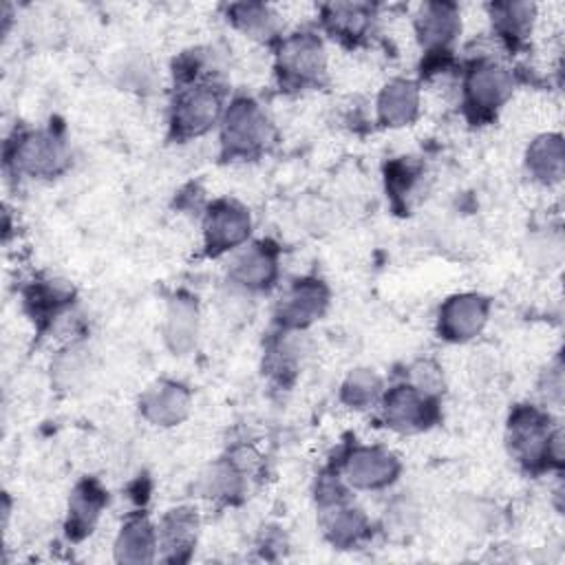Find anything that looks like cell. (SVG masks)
<instances>
[{"label": "cell", "instance_id": "cell-1", "mask_svg": "<svg viewBox=\"0 0 565 565\" xmlns=\"http://www.w3.org/2000/svg\"><path fill=\"white\" fill-rule=\"evenodd\" d=\"M271 139V124L252 97H236L221 117V146L227 157H254Z\"/></svg>", "mask_w": 565, "mask_h": 565}, {"label": "cell", "instance_id": "cell-2", "mask_svg": "<svg viewBox=\"0 0 565 565\" xmlns=\"http://www.w3.org/2000/svg\"><path fill=\"white\" fill-rule=\"evenodd\" d=\"M225 113L223 106V88L214 82L188 84L179 90L172 113L170 128L179 139H192L205 135L212 126L221 124Z\"/></svg>", "mask_w": 565, "mask_h": 565}, {"label": "cell", "instance_id": "cell-3", "mask_svg": "<svg viewBox=\"0 0 565 565\" xmlns=\"http://www.w3.org/2000/svg\"><path fill=\"white\" fill-rule=\"evenodd\" d=\"M556 428L550 417L534 406H519L512 411L505 426V444L521 466L539 468L550 463V441Z\"/></svg>", "mask_w": 565, "mask_h": 565}, {"label": "cell", "instance_id": "cell-4", "mask_svg": "<svg viewBox=\"0 0 565 565\" xmlns=\"http://www.w3.org/2000/svg\"><path fill=\"white\" fill-rule=\"evenodd\" d=\"M276 68L282 82L294 88L320 84L327 75V49L313 33H294L280 42Z\"/></svg>", "mask_w": 565, "mask_h": 565}, {"label": "cell", "instance_id": "cell-5", "mask_svg": "<svg viewBox=\"0 0 565 565\" xmlns=\"http://www.w3.org/2000/svg\"><path fill=\"white\" fill-rule=\"evenodd\" d=\"M68 150L64 139L53 130H31L15 139L11 148V163L18 172L29 177H55L64 170Z\"/></svg>", "mask_w": 565, "mask_h": 565}, {"label": "cell", "instance_id": "cell-6", "mask_svg": "<svg viewBox=\"0 0 565 565\" xmlns=\"http://www.w3.org/2000/svg\"><path fill=\"white\" fill-rule=\"evenodd\" d=\"M512 90V73L492 60H481L472 64L463 79L466 106L470 113L481 117L499 110L510 99Z\"/></svg>", "mask_w": 565, "mask_h": 565}, {"label": "cell", "instance_id": "cell-7", "mask_svg": "<svg viewBox=\"0 0 565 565\" xmlns=\"http://www.w3.org/2000/svg\"><path fill=\"white\" fill-rule=\"evenodd\" d=\"M252 218L249 212L230 199H221L210 205L203 218V243L207 254L218 256L223 252L236 249L249 236Z\"/></svg>", "mask_w": 565, "mask_h": 565}, {"label": "cell", "instance_id": "cell-8", "mask_svg": "<svg viewBox=\"0 0 565 565\" xmlns=\"http://www.w3.org/2000/svg\"><path fill=\"white\" fill-rule=\"evenodd\" d=\"M382 417L397 433L426 430L437 417L435 397L419 393L411 384L393 386L382 397Z\"/></svg>", "mask_w": 565, "mask_h": 565}, {"label": "cell", "instance_id": "cell-9", "mask_svg": "<svg viewBox=\"0 0 565 565\" xmlns=\"http://www.w3.org/2000/svg\"><path fill=\"white\" fill-rule=\"evenodd\" d=\"M399 461L377 446H358L344 459V477L358 490H380L395 481Z\"/></svg>", "mask_w": 565, "mask_h": 565}, {"label": "cell", "instance_id": "cell-10", "mask_svg": "<svg viewBox=\"0 0 565 565\" xmlns=\"http://www.w3.org/2000/svg\"><path fill=\"white\" fill-rule=\"evenodd\" d=\"M329 302L327 287L316 278L296 280L280 298L276 318L287 329H302L318 320Z\"/></svg>", "mask_w": 565, "mask_h": 565}, {"label": "cell", "instance_id": "cell-11", "mask_svg": "<svg viewBox=\"0 0 565 565\" xmlns=\"http://www.w3.org/2000/svg\"><path fill=\"white\" fill-rule=\"evenodd\" d=\"M488 320V300L479 294L450 296L439 309V333L450 342L475 338Z\"/></svg>", "mask_w": 565, "mask_h": 565}, {"label": "cell", "instance_id": "cell-12", "mask_svg": "<svg viewBox=\"0 0 565 565\" xmlns=\"http://www.w3.org/2000/svg\"><path fill=\"white\" fill-rule=\"evenodd\" d=\"M461 29V15L452 2H426L415 18V33L428 53H446Z\"/></svg>", "mask_w": 565, "mask_h": 565}, {"label": "cell", "instance_id": "cell-13", "mask_svg": "<svg viewBox=\"0 0 565 565\" xmlns=\"http://www.w3.org/2000/svg\"><path fill=\"white\" fill-rule=\"evenodd\" d=\"M139 408L141 415L154 426H177L190 413V393L179 382L159 380L141 395Z\"/></svg>", "mask_w": 565, "mask_h": 565}, {"label": "cell", "instance_id": "cell-14", "mask_svg": "<svg viewBox=\"0 0 565 565\" xmlns=\"http://www.w3.org/2000/svg\"><path fill=\"white\" fill-rule=\"evenodd\" d=\"M276 271H278L276 252L265 243H254L243 247L230 265L232 285L245 291H258L269 287L276 278Z\"/></svg>", "mask_w": 565, "mask_h": 565}, {"label": "cell", "instance_id": "cell-15", "mask_svg": "<svg viewBox=\"0 0 565 565\" xmlns=\"http://www.w3.org/2000/svg\"><path fill=\"white\" fill-rule=\"evenodd\" d=\"M199 516L192 508H174L157 527V545L168 561H183L196 543Z\"/></svg>", "mask_w": 565, "mask_h": 565}, {"label": "cell", "instance_id": "cell-16", "mask_svg": "<svg viewBox=\"0 0 565 565\" xmlns=\"http://www.w3.org/2000/svg\"><path fill=\"white\" fill-rule=\"evenodd\" d=\"M419 113V88L415 82L397 77L384 84L377 95V119L388 128L411 124Z\"/></svg>", "mask_w": 565, "mask_h": 565}, {"label": "cell", "instance_id": "cell-17", "mask_svg": "<svg viewBox=\"0 0 565 565\" xmlns=\"http://www.w3.org/2000/svg\"><path fill=\"white\" fill-rule=\"evenodd\" d=\"M199 338V309L190 298L170 300L163 318V340L174 355H188Z\"/></svg>", "mask_w": 565, "mask_h": 565}, {"label": "cell", "instance_id": "cell-18", "mask_svg": "<svg viewBox=\"0 0 565 565\" xmlns=\"http://www.w3.org/2000/svg\"><path fill=\"white\" fill-rule=\"evenodd\" d=\"M115 561L141 565L150 563L159 550L157 530L150 525L146 516L128 519L115 539Z\"/></svg>", "mask_w": 565, "mask_h": 565}, {"label": "cell", "instance_id": "cell-19", "mask_svg": "<svg viewBox=\"0 0 565 565\" xmlns=\"http://www.w3.org/2000/svg\"><path fill=\"white\" fill-rule=\"evenodd\" d=\"M322 508V530L333 545L351 547L366 534L369 521L360 508H353L347 501H335Z\"/></svg>", "mask_w": 565, "mask_h": 565}, {"label": "cell", "instance_id": "cell-20", "mask_svg": "<svg viewBox=\"0 0 565 565\" xmlns=\"http://www.w3.org/2000/svg\"><path fill=\"white\" fill-rule=\"evenodd\" d=\"M525 166L532 179L552 185L558 183L565 168V150L563 139L556 132H547L536 137L525 152Z\"/></svg>", "mask_w": 565, "mask_h": 565}, {"label": "cell", "instance_id": "cell-21", "mask_svg": "<svg viewBox=\"0 0 565 565\" xmlns=\"http://www.w3.org/2000/svg\"><path fill=\"white\" fill-rule=\"evenodd\" d=\"M373 13V7L366 2H329L322 9V22L333 35L355 42L369 33Z\"/></svg>", "mask_w": 565, "mask_h": 565}, {"label": "cell", "instance_id": "cell-22", "mask_svg": "<svg viewBox=\"0 0 565 565\" xmlns=\"http://www.w3.org/2000/svg\"><path fill=\"white\" fill-rule=\"evenodd\" d=\"M104 508V492L95 481H82L68 501V534L73 539L86 536Z\"/></svg>", "mask_w": 565, "mask_h": 565}, {"label": "cell", "instance_id": "cell-23", "mask_svg": "<svg viewBox=\"0 0 565 565\" xmlns=\"http://www.w3.org/2000/svg\"><path fill=\"white\" fill-rule=\"evenodd\" d=\"M227 15L232 24L254 40H269L278 31V15L271 7L260 2H236L230 4Z\"/></svg>", "mask_w": 565, "mask_h": 565}, {"label": "cell", "instance_id": "cell-24", "mask_svg": "<svg viewBox=\"0 0 565 565\" xmlns=\"http://www.w3.org/2000/svg\"><path fill=\"white\" fill-rule=\"evenodd\" d=\"M492 24L501 33V38H508L512 42H521L530 35L534 20H536V7L532 2H497L490 7Z\"/></svg>", "mask_w": 565, "mask_h": 565}, {"label": "cell", "instance_id": "cell-25", "mask_svg": "<svg viewBox=\"0 0 565 565\" xmlns=\"http://www.w3.org/2000/svg\"><path fill=\"white\" fill-rule=\"evenodd\" d=\"M245 472L230 459L212 463L199 477V490L203 497L210 499H234L243 492Z\"/></svg>", "mask_w": 565, "mask_h": 565}, {"label": "cell", "instance_id": "cell-26", "mask_svg": "<svg viewBox=\"0 0 565 565\" xmlns=\"http://www.w3.org/2000/svg\"><path fill=\"white\" fill-rule=\"evenodd\" d=\"M88 371H90V355L82 347H68L53 360V366H51L53 382L62 391L77 388L86 380Z\"/></svg>", "mask_w": 565, "mask_h": 565}, {"label": "cell", "instance_id": "cell-27", "mask_svg": "<svg viewBox=\"0 0 565 565\" xmlns=\"http://www.w3.org/2000/svg\"><path fill=\"white\" fill-rule=\"evenodd\" d=\"M382 397V380L373 369H355L342 382V402L353 408H369Z\"/></svg>", "mask_w": 565, "mask_h": 565}, {"label": "cell", "instance_id": "cell-28", "mask_svg": "<svg viewBox=\"0 0 565 565\" xmlns=\"http://www.w3.org/2000/svg\"><path fill=\"white\" fill-rule=\"evenodd\" d=\"M408 384L424 395L437 397L444 388V375L435 362L419 360L408 369Z\"/></svg>", "mask_w": 565, "mask_h": 565}, {"label": "cell", "instance_id": "cell-29", "mask_svg": "<svg viewBox=\"0 0 565 565\" xmlns=\"http://www.w3.org/2000/svg\"><path fill=\"white\" fill-rule=\"evenodd\" d=\"M417 505L411 499L399 497L386 510V527L395 534H406L417 525Z\"/></svg>", "mask_w": 565, "mask_h": 565}]
</instances>
